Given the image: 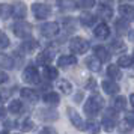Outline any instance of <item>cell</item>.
I'll return each instance as SVG.
<instances>
[{
	"label": "cell",
	"mask_w": 134,
	"mask_h": 134,
	"mask_svg": "<svg viewBox=\"0 0 134 134\" xmlns=\"http://www.w3.org/2000/svg\"><path fill=\"white\" fill-rule=\"evenodd\" d=\"M125 105H127V99L124 97H118L115 99V110H118V111H119V110H124Z\"/></svg>",
	"instance_id": "836d02e7"
},
{
	"label": "cell",
	"mask_w": 134,
	"mask_h": 134,
	"mask_svg": "<svg viewBox=\"0 0 134 134\" xmlns=\"http://www.w3.org/2000/svg\"><path fill=\"white\" fill-rule=\"evenodd\" d=\"M36 48H38V42L33 41V39H27V41H24V44H23V50L27 51V53H32V51H35Z\"/></svg>",
	"instance_id": "f1b7e54d"
},
{
	"label": "cell",
	"mask_w": 134,
	"mask_h": 134,
	"mask_svg": "<svg viewBox=\"0 0 134 134\" xmlns=\"http://www.w3.org/2000/svg\"><path fill=\"white\" fill-rule=\"evenodd\" d=\"M133 57H130V56H121L119 59H118V65L122 68H130L133 65Z\"/></svg>",
	"instance_id": "83f0119b"
},
{
	"label": "cell",
	"mask_w": 134,
	"mask_h": 134,
	"mask_svg": "<svg viewBox=\"0 0 134 134\" xmlns=\"http://www.w3.org/2000/svg\"><path fill=\"white\" fill-rule=\"evenodd\" d=\"M32 11H33V15L38 20H45L51 14L50 6L48 5H44V3H33L32 5Z\"/></svg>",
	"instance_id": "5b68a950"
},
{
	"label": "cell",
	"mask_w": 134,
	"mask_h": 134,
	"mask_svg": "<svg viewBox=\"0 0 134 134\" xmlns=\"http://www.w3.org/2000/svg\"><path fill=\"white\" fill-rule=\"evenodd\" d=\"M111 48H113V51L119 53V51H124L127 47H125V44L122 42L121 39H116V41H113V42H111Z\"/></svg>",
	"instance_id": "e575fe53"
},
{
	"label": "cell",
	"mask_w": 134,
	"mask_h": 134,
	"mask_svg": "<svg viewBox=\"0 0 134 134\" xmlns=\"http://www.w3.org/2000/svg\"><path fill=\"white\" fill-rule=\"evenodd\" d=\"M3 99H5V95H3V92L0 91V103H2V101H3Z\"/></svg>",
	"instance_id": "bcb514c9"
},
{
	"label": "cell",
	"mask_w": 134,
	"mask_h": 134,
	"mask_svg": "<svg viewBox=\"0 0 134 134\" xmlns=\"http://www.w3.org/2000/svg\"><path fill=\"white\" fill-rule=\"evenodd\" d=\"M14 17L17 20H21L26 17V14H27V8H26V5L23 3V2H15V5H14Z\"/></svg>",
	"instance_id": "7c38bea8"
},
{
	"label": "cell",
	"mask_w": 134,
	"mask_h": 134,
	"mask_svg": "<svg viewBox=\"0 0 134 134\" xmlns=\"http://www.w3.org/2000/svg\"><path fill=\"white\" fill-rule=\"evenodd\" d=\"M59 6L63 11H71V9H74L77 6V3L74 0H59Z\"/></svg>",
	"instance_id": "4316f807"
},
{
	"label": "cell",
	"mask_w": 134,
	"mask_h": 134,
	"mask_svg": "<svg viewBox=\"0 0 134 134\" xmlns=\"http://www.w3.org/2000/svg\"><path fill=\"white\" fill-rule=\"evenodd\" d=\"M128 21L127 20H116V30L118 33H125L128 30Z\"/></svg>",
	"instance_id": "4dcf8cb0"
},
{
	"label": "cell",
	"mask_w": 134,
	"mask_h": 134,
	"mask_svg": "<svg viewBox=\"0 0 134 134\" xmlns=\"http://www.w3.org/2000/svg\"><path fill=\"white\" fill-rule=\"evenodd\" d=\"M101 86H103L104 92L109 93V95H115V93L119 92V85L116 81H113V80H104L101 83Z\"/></svg>",
	"instance_id": "30bf717a"
},
{
	"label": "cell",
	"mask_w": 134,
	"mask_h": 134,
	"mask_svg": "<svg viewBox=\"0 0 134 134\" xmlns=\"http://www.w3.org/2000/svg\"><path fill=\"white\" fill-rule=\"evenodd\" d=\"M8 79H9V77H8V74L3 72V71H0V85H2V83H5V81H8Z\"/></svg>",
	"instance_id": "60d3db41"
},
{
	"label": "cell",
	"mask_w": 134,
	"mask_h": 134,
	"mask_svg": "<svg viewBox=\"0 0 134 134\" xmlns=\"http://www.w3.org/2000/svg\"><path fill=\"white\" fill-rule=\"evenodd\" d=\"M98 15L101 17V18H104V20H110L111 18V9H110V6H101V9L98 11Z\"/></svg>",
	"instance_id": "f546056e"
},
{
	"label": "cell",
	"mask_w": 134,
	"mask_h": 134,
	"mask_svg": "<svg viewBox=\"0 0 134 134\" xmlns=\"http://www.w3.org/2000/svg\"><path fill=\"white\" fill-rule=\"evenodd\" d=\"M103 105H104L103 98L99 95H92V97H89L86 99L85 103V113L87 116H95L99 110L103 109Z\"/></svg>",
	"instance_id": "6da1fadb"
},
{
	"label": "cell",
	"mask_w": 134,
	"mask_h": 134,
	"mask_svg": "<svg viewBox=\"0 0 134 134\" xmlns=\"http://www.w3.org/2000/svg\"><path fill=\"white\" fill-rule=\"evenodd\" d=\"M0 134H9V133H6V131H2V133H0Z\"/></svg>",
	"instance_id": "7dc6e473"
},
{
	"label": "cell",
	"mask_w": 134,
	"mask_h": 134,
	"mask_svg": "<svg viewBox=\"0 0 134 134\" xmlns=\"http://www.w3.org/2000/svg\"><path fill=\"white\" fill-rule=\"evenodd\" d=\"M38 134H56V133L53 131V130H51V128L45 127V128H42V130H41V131H39Z\"/></svg>",
	"instance_id": "ab89813d"
},
{
	"label": "cell",
	"mask_w": 134,
	"mask_h": 134,
	"mask_svg": "<svg viewBox=\"0 0 134 134\" xmlns=\"http://www.w3.org/2000/svg\"><path fill=\"white\" fill-rule=\"evenodd\" d=\"M107 75H109L111 80H119L122 77L121 69H119V65H109L107 66Z\"/></svg>",
	"instance_id": "44dd1931"
},
{
	"label": "cell",
	"mask_w": 134,
	"mask_h": 134,
	"mask_svg": "<svg viewBox=\"0 0 134 134\" xmlns=\"http://www.w3.org/2000/svg\"><path fill=\"white\" fill-rule=\"evenodd\" d=\"M130 39H131V41L134 42V30H131V32H130Z\"/></svg>",
	"instance_id": "f6af8a7d"
},
{
	"label": "cell",
	"mask_w": 134,
	"mask_h": 134,
	"mask_svg": "<svg viewBox=\"0 0 134 134\" xmlns=\"http://www.w3.org/2000/svg\"><path fill=\"white\" fill-rule=\"evenodd\" d=\"M9 111L14 113V115L21 113V111H23V103H21L20 99H12V101L9 103Z\"/></svg>",
	"instance_id": "484cf974"
},
{
	"label": "cell",
	"mask_w": 134,
	"mask_h": 134,
	"mask_svg": "<svg viewBox=\"0 0 134 134\" xmlns=\"http://www.w3.org/2000/svg\"><path fill=\"white\" fill-rule=\"evenodd\" d=\"M95 0H79V3H77V6L81 8V9H91V8L95 6Z\"/></svg>",
	"instance_id": "1f68e13d"
},
{
	"label": "cell",
	"mask_w": 134,
	"mask_h": 134,
	"mask_svg": "<svg viewBox=\"0 0 134 134\" xmlns=\"http://www.w3.org/2000/svg\"><path fill=\"white\" fill-rule=\"evenodd\" d=\"M44 77L47 80H54V79H57V69L56 68H53V66H50V65H45L44 66Z\"/></svg>",
	"instance_id": "cb8c5ba5"
},
{
	"label": "cell",
	"mask_w": 134,
	"mask_h": 134,
	"mask_svg": "<svg viewBox=\"0 0 134 134\" xmlns=\"http://www.w3.org/2000/svg\"><path fill=\"white\" fill-rule=\"evenodd\" d=\"M86 130L89 131L91 134H98L99 133V127H98V124L95 121H89L86 124Z\"/></svg>",
	"instance_id": "d6a6232c"
},
{
	"label": "cell",
	"mask_w": 134,
	"mask_h": 134,
	"mask_svg": "<svg viewBox=\"0 0 134 134\" xmlns=\"http://www.w3.org/2000/svg\"><path fill=\"white\" fill-rule=\"evenodd\" d=\"M74 23H75V21H74L72 18H66L65 20V27H66L68 30H74V29H75Z\"/></svg>",
	"instance_id": "74e56055"
},
{
	"label": "cell",
	"mask_w": 134,
	"mask_h": 134,
	"mask_svg": "<svg viewBox=\"0 0 134 134\" xmlns=\"http://www.w3.org/2000/svg\"><path fill=\"white\" fill-rule=\"evenodd\" d=\"M38 116L42 121H56L57 119V113H56L54 110H39Z\"/></svg>",
	"instance_id": "7402d4cb"
},
{
	"label": "cell",
	"mask_w": 134,
	"mask_h": 134,
	"mask_svg": "<svg viewBox=\"0 0 134 134\" xmlns=\"http://www.w3.org/2000/svg\"><path fill=\"white\" fill-rule=\"evenodd\" d=\"M119 14L124 20L127 21H134V8L130 5H121L119 6Z\"/></svg>",
	"instance_id": "8fae6325"
},
{
	"label": "cell",
	"mask_w": 134,
	"mask_h": 134,
	"mask_svg": "<svg viewBox=\"0 0 134 134\" xmlns=\"http://www.w3.org/2000/svg\"><path fill=\"white\" fill-rule=\"evenodd\" d=\"M86 65H87V68H89L91 71H93V72H98V71L101 69V60L98 59L97 56L87 57V59H86Z\"/></svg>",
	"instance_id": "ac0fdd59"
},
{
	"label": "cell",
	"mask_w": 134,
	"mask_h": 134,
	"mask_svg": "<svg viewBox=\"0 0 134 134\" xmlns=\"http://www.w3.org/2000/svg\"><path fill=\"white\" fill-rule=\"evenodd\" d=\"M57 87H59L60 92L65 93V95H69V93L72 92V85H71L68 80H60V81L57 83Z\"/></svg>",
	"instance_id": "d4e9b609"
},
{
	"label": "cell",
	"mask_w": 134,
	"mask_h": 134,
	"mask_svg": "<svg viewBox=\"0 0 134 134\" xmlns=\"http://www.w3.org/2000/svg\"><path fill=\"white\" fill-rule=\"evenodd\" d=\"M125 121H127L128 124H130V125H131V127L134 128V113H133V111L125 115Z\"/></svg>",
	"instance_id": "f35d334b"
},
{
	"label": "cell",
	"mask_w": 134,
	"mask_h": 134,
	"mask_svg": "<svg viewBox=\"0 0 134 134\" xmlns=\"http://www.w3.org/2000/svg\"><path fill=\"white\" fill-rule=\"evenodd\" d=\"M14 14V8L11 6V5H0V18H3V20H6L9 18L11 15Z\"/></svg>",
	"instance_id": "603a6c76"
},
{
	"label": "cell",
	"mask_w": 134,
	"mask_h": 134,
	"mask_svg": "<svg viewBox=\"0 0 134 134\" xmlns=\"http://www.w3.org/2000/svg\"><path fill=\"white\" fill-rule=\"evenodd\" d=\"M69 48L72 53L75 54H85L86 51L89 50V42L86 41L85 38H80V36H75L71 39L69 42Z\"/></svg>",
	"instance_id": "7a4b0ae2"
},
{
	"label": "cell",
	"mask_w": 134,
	"mask_h": 134,
	"mask_svg": "<svg viewBox=\"0 0 134 134\" xmlns=\"http://www.w3.org/2000/svg\"><path fill=\"white\" fill-rule=\"evenodd\" d=\"M130 103H131V107H133V110H134V93L130 95Z\"/></svg>",
	"instance_id": "ee69618b"
},
{
	"label": "cell",
	"mask_w": 134,
	"mask_h": 134,
	"mask_svg": "<svg viewBox=\"0 0 134 134\" xmlns=\"http://www.w3.org/2000/svg\"><path fill=\"white\" fill-rule=\"evenodd\" d=\"M133 59H134V51H133Z\"/></svg>",
	"instance_id": "c3c4849f"
},
{
	"label": "cell",
	"mask_w": 134,
	"mask_h": 134,
	"mask_svg": "<svg viewBox=\"0 0 134 134\" xmlns=\"http://www.w3.org/2000/svg\"><path fill=\"white\" fill-rule=\"evenodd\" d=\"M77 63V59H75V56H60L59 57V60H57V65L62 68H66V66H72V65H75Z\"/></svg>",
	"instance_id": "2e32d148"
},
{
	"label": "cell",
	"mask_w": 134,
	"mask_h": 134,
	"mask_svg": "<svg viewBox=\"0 0 134 134\" xmlns=\"http://www.w3.org/2000/svg\"><path fill=\"white\" fill-rule=\"evenodd\" d=\"M20 127H21V130H23V131H32L35 125H33V121L27 118V119H24V121L21 122V125H20Z\"/></svg>",
	"instance_id": "d590c367"
},
{
	"label": "cell",
	"mask_w": 134,
	"mask_h": 134,
	"mask_svg": "<svg viewBox=\"0 0 134 134\" xmlns=\"http://www.w3.org/2000/svg\"><path fill=\"white\" fill-rule=\"evenodd\" d=\"M8 45H9V38H8L3 32H0V50L6 48Z\"/></svg>",
	"instance_id": "8d00e7d4"
},
{
	"label": "cell",
	"mask_w": 134,
	"mask_h": 134,
	"mask_svg": "<svg viewBox=\"0 0 134 134\" xmlns=\"http://www.w3.org/2000/svg\"><path fill=\"white\" fill-rule=\"evenodd\" d=\"M23 80L26 83H29V85H38L39 83V72H38V69L33 65L27 66L24 69V72H23Z\"/></svg>",
	"instance_id": "277c9868"
},
{
	"label": "cell",
	"mask_w": 134,
	"mask_h": 134,
	"mask_svg": "<svg viewBox=\"0 0 134 134\" xmlns=\"http://www.w3.org/2000/svg\"><path fill=\"white\" fill-rule=\"evenodd\" d=\"M53 57H54V53L51 51V50H44L42 53H39V56L36 57V60L39 65H48L50 62L53 60Z\"/></svg>",
	"instance_id": "4fadbf2b"
},
{
	"label": "cell",
	"mask_w": 134,
	"mask_h": 134,
	"mask_svg": "<svg viewBox=\"0 0 134 134\" xmlns=\"http://www.w3.org/2000/svg\"><path fill=\"white\" fill-rule=\"evenodd\" d=\"M93 53H95V56H97V57H98L101 62L110 60V53H109V50L105 48V47H103V45H97V47L93 48Z\"/></svg>",
	"instance_id": "9a60e30c"
},
{
	"label": "cell",
	"mask_w": 134,
	"mask_h": 134,
	"mask_svg": "<svg viewBox=\"0 0 134 134\" xmlns=\"http://www.w3.org/2000/svg\"><path fill=\"white\" fill-rule=\"evenodd\" d=\"M115 125H116V113L113 110H109L107 115H104L103 118V128L107 133H110V131L115 130Z\"/></svg>",
	"instance_id": "ba28073f"
},
{
	"label": "cell",
	"mask_w": 134,
	"mask_h": 134,
	"mask_svg": "<svg viewBox=\"0 0 134 134\" xmlns=\"http://www.w3.org/2000/svg\"><path fill=\"white\" fill-rule=\"evenodd\" d=\"M0 68H3V69H12L14 68L12 57H9L5 53H0Z\"/></svg>",
	"instance_id": "ffe728a7"
},
{
	"label": "cell",
	"mask_w": 134,
	"mask_h": 134,
	"mask_svg": "<svg viewBox=\"0 0 134 134\" xmlns=\"http://www.w3.org/2000/svg\"><path fill=\"white\" fill-rule=\"evenodd\" d=\"M95 21H97V17L91 12H83L80 15V23L86 27H91V26L95 24Z\"/></svg>",
	"instance_id": "e0dca14e"
},
{
	"label": "cell",
	"mask_w": 134,
	"mask_h": 134,
	"mask_svg": "<svg viewBox=\"0 0 134 134\" xmlns=\"http://www.w3.org/2000/svg\"><path fill=\"white\" fill-rule=\"evenodd\" d=\"M5 116H6V109H5V107H2V105H0V119H3V118H5Z\"/></svg>",
	"instance_id": "7bdbcfd3"
},
{
	"label": "cell",
	"mask_w": 134,
	"mask_h": 134,
	"mask_svg": "<svg viewBox=\"0 0 134 134\" xmlns=\"http://www.w3.org/2000/svg\"><path fill=\"white\" fill-rule=\"evenodd\" d=\"M93 35L98 38V39H107L110 36V29L109 26L105 24V23H101V24H98L95 27V30H93Z\"/></svg>",
	"instance_id": "9c48e42d"
},
{
	"label": "cell",
	"mask_w": 134,
	"mask_h": 134,
	"mask_svg": "<svg viewBox=\"0 0 134 134\" xmlns=\"http://www.w3.org/2000/svg\"><path fill=\"white\" fill-rule=\"evenodd\" d=\"M14 33H15V36L27 39L32 35V26L29 23H26V21H18L14 26Z\"/></svg>",
	"instance_id": "3957f363"
},
{
	"label": "cell",
	"mask_w": 134,
	"mask_h": 134,
	"mask_svg": "<svg viewBox=\"0 0 134 134\" xmlns=\"http://www.w3.org/2000/svg\"><path fill=\"white\" fill-rule=\"evenodd\" d=\"M101 3V6H111L113 5V0H98Z\"/></svg>",
	"instance_id": "b9f144b4"
},
{
	"label": "cell",
	"mask_w": 134,
	"mask_h": 134,
	"mask_svg": "<svg viewBox=\"0 0 134 134\" xmlns=\"http://www.w3.org/2000/svg\"><path fill=\"white\" fill-rule=\"evenodd\" d=\"M20 95H21V98H23L24 101H29V103H36L38 101V93L33 91V89H29V87L21 89Z\"/></svg>",
	"instance_id": "5bb4252c"
},
{
	"label": "cell",
	"mask_w": 134,
	"mask_h": 134,
	"mask_svg": "<svg viewBox=\"0 0 134 134\" xmlns=\"http://www.w3.org/2000/svg\"><path fill=\"white\" fill-rule=\"evenodd\" d=\"M68 116H69V121H71V124H72V125L77 128V130H80V131H85V130H86L85 121L81 119V116H80L74 109L68 107Z\"/></svg>",
	"instance_id": "52a82bcc"
},
{
	"label": "cell",
	"mask_w": 134,
	"mask_h": 134,
	"mask_svg": "<svg viewBox=\"0 0 134 134\" xmlns=\"http://www.w3.org/2000/svg\"><path fill=\"white\" fill-rule=\"evenodd\" d=\"M39 32L42 36H47V38H51V36H56L59 33V24L54 23V21H50V23H44L41 27H39Z\"/></svg>",
	"instance_id": "8992f818"
},
{
	"label": "cell",
	"mask_w": 134,
	"mask_h": 134,
	"mask_svg": "<svg viewBox=\"0 0 134 134\" xmlns=\"http://www.w3.org/2000/svg\"><path fill=\"white\" fill-rule=\"evenodd\" d=\"M44 103L50 104V105H57V104L60 103V97L56 92H47L44 95Z\"/></svg>",
	"instance_id": "d6986e66"
}]
</instances>
